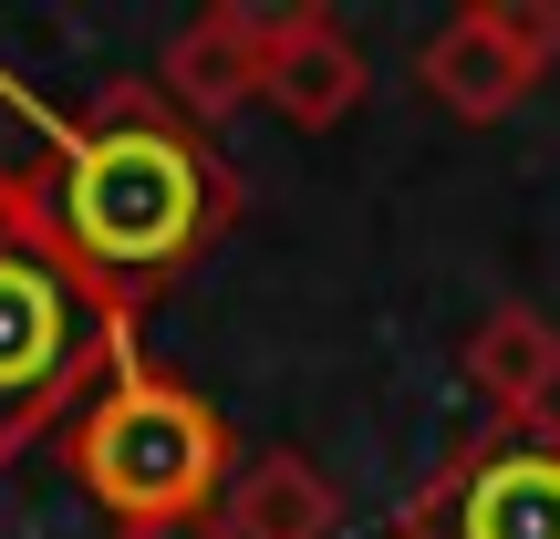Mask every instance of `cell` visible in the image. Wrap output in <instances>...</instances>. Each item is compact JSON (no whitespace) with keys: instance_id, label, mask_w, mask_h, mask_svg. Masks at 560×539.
<instances>
[{"instance_id":"cell-1","label":"cell","mask_w":560,"mask_h":539,"mask_svg":"<svg viewBox=\"0 0 560 539\" xmlns=\"http://www.w3.org/2000/svg\"><path fill=\"white\" fill-rule=\"evenodd\" d=\"M0 104L32 115L42 145L21 166H32L62 249L125 321H145V301L166 280H187L249 208L219 136L198 115H177L166 83H145V73H104L83 104H32L21 83H0Z\"/></svg>"},{"instance_id":"cell-2","label":"cell","mask_w":560,"mask_h":539,"mask_svg":"<svg viewBox=\"0 0 560 539\" xmlns=\"http://www.w3.org/2000/svg\"><path fill=\"white\" fill-rule=\"evenodd\" d=\"M125 342H136V321L62 249L32 166L0 156V467L32 457L42 436H62L83 415V395L115 374Z\"/></svg>"},{"instance_id":"cell-3","label":"cell","mask_w":560,"mask_h":539,"mask_svg":"<svg viewBox=\"0 0 560 539\" xmlns=\"http://www.w3.org/2000/svg\"><path fill=\"white\" fill-rule=\"evenodd\" d=\"M62 467H73V488L115 529H156V519L229 508L240 446H229V415L198 395V384H177L166 363H145V342H125L115 374H104L94 395H83V415L62 425Z\"/></svg>"},{"instance_id":"cell-4","label":"cell","mask_w":560,"mask_h":539,"mask_svg":"<svg viewBox=\"0 0 560 539\" xmlns=\"http://www.w3.org/2000/svg\"><path fill=\"white\" fill-rule=\"evenodd\" d=\"M395 539H560V415L457 436L436 478L405 488Z\"/></svg>"},{"instance_id":"cell-5","label":"cell","mask_w":560,"mask_h":539,"mask_svg":"<svg viewBox=\"0 0 560 539\" xmlns=\"http://www.w3.org/2000/svg\"><path fill=\"white\" fill-rule=\"evenodd\" d=\"M560 73V0H467L416 52V94L457 125H509Z\"/></svg>"},{"instance_id":"cell-6","label":"cell","mask_w":560,"mask_h":539,"mask_svg":"<svg viewBox=\"0 0 560 539\" xmlns=\"http://www.w3.org/2000/svg\"><path fill=\"white\" fill-rule=\"evenodd\" d=\"M363 83H374V62H363V42L342 32L322 0L270 11V73H260V104H270L280 125H301V136H332V125L363 104Z\"/></svg>"},{"instance_id":"cell-7","label":"cell","mask_w":560,"mask_h":539,"mask_svg":"<svg viewBox=\"0 0 560 539\" xmlns=\"http://www.w3.org/2000/svg\"><path fill=\"white\" fill-rule=\"evenodd\" d=\"M260 73H270V11H249V0L198 11L177 42H166V62H156L166 104H177V115H198V125L260 104Z\"/></svg>"},{"instance_id":"cell-8","label":"cell","mask_w":560,"mask_h":539,"mask_svg":"<svg viewBox=\"0 0 560 539\" xmlns=\"http://www.w3.org/2000/svg\"><path fill=\"white\" fill-rule=\"evenodd\" d=\"M467 395L488 405V425H550L560 415V321L529 301H499L467 332Z\"/></svg>"},{"instance_id":"cell-9","label":"cell","mask_w":560,"mask_h":539,"mask_svg":"<svg viewBox=\"0 0 560 539\" xmlns=\"http://www.w3.org/2000/svg\"><path fill=\"white\" fill-rule=\"evenodd\" d=\"M332 529H342V499L301 446L240 457V478H229V539H332Z\"/></svg>"},{"instance_id":"cell-10","label":"cell","mask_w":560,"mask_h":539,"mask_svg":"<svg viewBox=\"0 0 560 539\" xmlns=\"http://www.w3.org/2000/svg\"><path fill=\"white\" fill-rule=\"evenodd\" d=\"M115 539H229V508H198V519H156V529H115Z\"/></svg>"}]
</instances>
